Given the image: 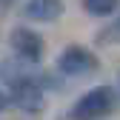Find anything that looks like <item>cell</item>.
<instances>
[{
  "instance_id": "cell-1",
  "label": "cell",
  "mask_w": 120,
  "mask_h": 120,
  "mask_svg": "<svg viewBox=\"0 0 120 120\" xmlns=\"http://www.w3.org/2000/svg\"><path fill=\"white\" fill-rule=\"evenodd\" d=\"M112 109H114V94H112V89H109V86H97V89H92V92H86V94L71 106L69 117H71V120H100V117H106Z\"/></svg>"
},
{
  "instance_id": "cell-9",
  "label": "cell",
  "mask_w": 120,
  "mask_h": 120,
  "mask_svg": "<svg viewBox=\"0 0 120 120\" xmlns=\"http://www.w3.org/2000/svg\"><path fill=\"white\" fill-rule=\"evenodd\" d=\"M9 3H11V0H0V6H9Z\"/></svg>"
},
{
  "instance_id": "cell-3",
  "label": "cell",
  "mask_w": 120,
  "mask_h": 120,
  "mask_svg": "<svg viewBox=\"0 0 120 120\" xmlns=\"http://www.w3.org/2000/svg\"><path fill=\"white\" fill-rule=\"evenodd\" d=\"M57 69L63 74H69V77L92 74L97 69V57H94V52H89L83 46H71V49H66L63 54L57 57Z\"/></svg>"
},
{
  "instance_id": "cell-5",
  "label": "cell",
  "mask_w": 120,
  "mask_h": 120,
  "mask_svg": "<svg viewBox=\"0 0 120 120\" xmlns=\"http://www.w3.org/2000/svg\"><path fill=\"white\" fill-rule=\"evenodd\" d=\"M60 14H63V0H29L26 3V17L40 23H54Z\"/></svg>"
},
{
  "instance_id": "cell-6",
  "label": "cell",
  "mask_w": 120,
  "mask_h": 120,
  "mask_svg": "<svg viewBox=\"0 0 120 120\" xmlns=\"http://www.w3.org/2000/svg\"><path fill=\"white\" fill-rule=\"evenodd\" d=\"M117 3H120V0H83L86 11L97 14V17H103V14H112V11L117 9Z\"/></svg>"
},
{
  "instance_id": "cell-2",
  "label": "cell",
  "mask_w": 120,
  "mask_h": 120,
  "mask_svg": "<svg viewBox=\"0 0 120 120\" xmlns=\"http://www.w3.org/2000/svg\"><path fill=\"white\" fill-rule=\"evenodd\" d=\"M9 100H14V106L23 109L26 114H37L43 109V89H40V83L34 77L17 71L11 77V97Z\"/></svg>"
},
{
  "instance_id": "cell-7",
  "label": "cell",
  "mask_w": 120,
  "mask_h": 120,
  "mask_svg": "<svg viewBox=\"0 0 120 120\" xmlns=\"http://www.w3.org/2000/svg\"><path fill=\"white\" fill-rule=\"evenodd\" d=\"M103 37H109L112 43H120V14L112 20V26L106 29V32H103Z\"/></svg>"
},
{
  "instance_id": "cell-4",
  "label": "cell",
  "mask_w": 120,
  "mask_h": 120,
  "mask_svg": "<svg viewBox=\"0 0 120 120\" xmlns=\"http://www.w3.org/2000/svg\"><path fill=\"white\" fill-rule=\"evenodd\" d=\"M9 43H11L14 54L23 57L26 63H37V60L43 57V40H40L37 32H32V29H14Z\"/></svg>"
},
{
  "instance_id": "cell-8",
  "label": "cell",
  "mask_w": 120,
  "mask_h": 120,
  "mask_svg": "<svg viewBox=\"0 0 120 120\" xmlns=\"http://www.w3.org/2000/svg\"><path fill=\"white\" fill-rule=\"evenodd\" d=\"M9 103H11L9 94H6V92H0V112H6V109H9Z\"/></svg>"
}]
</instances>
